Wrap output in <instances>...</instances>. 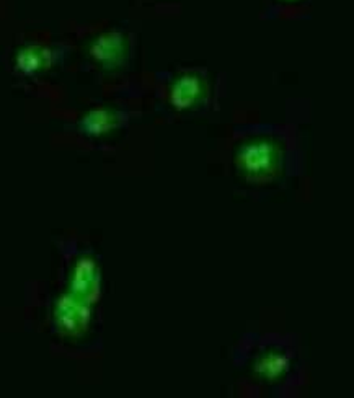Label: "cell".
I'll return each mask as SVG.
<instances>
[{"label":"cell","instance_id":"obj_1","mask_svg":"<svg viewBox=\"0 0 354 398\" xmlns=\"http://www.w3.org/2000/svg\"><path fill=\"white\" fill-rule=\"evenodd\" d=\"M270 158H271V151H270V147H266V145L248 147L244 156V160L247 162V165L252 166V169H260L261 165H265L270 162Z\"/></svg>","mask_w":354,"mask_h":398}]
</instances>
